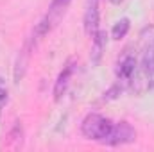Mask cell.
Listing matches in <instances>:
<instances>
[{
	"instance_id": "11",
	"label": "cell",
	"mask_w": 154,
	"mask_h": 152,
	"mask_svg": "<svg viewBox=\"0 0 154 152\" xmlns=\"http://www.w3.org/2000/svg\"><path fill=\"white\" fill-rule=\"evenodd\" d=\"M120 93H122V86H118V84H116V86H113L109 91H106V93H104V100H111V99H116Z\"/></svg>"
},
{
	"instance_id": "1",
	"label": "cell",
	"mask_w": 154,
	"mask_h": 152,
	"mask_svg": "<svg viewBox=\"0 0 154 152\" xmlns=\"http://www.w3.org/2000/svg\"><path fill=\"white\" fill-rule=\"evenodd\" d=\"M111 129H113V122L99 113L86 114L81 123V132L84 138L93 140V141H102V143L109 136Z\"/></svg>"
},
{
	"instance_id": "4",
	"label": "cell",
	"mask_w": 154,
	"mask_h": 152,
	"mask_svg": "<svg viewBox=\"0 0 154 152\" xmlns=\"http://www.w3.org/2000/svg\"><path fill=\"white\" fill-rule=\"evenodd\" d=\"M32 50H34V38L27 39L25 45L20 48V52L16 56L14 68H13V79H14V82H20L25 77V72H27V66H29V59H31Z\"/></svg>"
},
{
	"instance_id": "3",
	"label": "cell",
	"mask_w": 154,
	"mask_h": 152,
	"mask_svg": "<svg viewBox=\"0 0 154 152\" xmlns=\"http://www.w3.org/2000/svg\"><path fill=\"white\" fill-rule=\"evenodd\" d=\"M134 140H136V131L133 129V125L129 122H118V123H113V129L109 136L104 140V143L111 147H118V145L133 143Z\"/></svg>"
},
{
	"instance_id": "5",
	"label": "cell",
	"mask_w": 154,
	"mask_h": 152,
	"mask_svg": "<svg viewBox=\"0 0 154 152\" xmlns=\"http://www.w3.org/2000/svg\"><path fill=\"white\" fill-rule=\"evenodd\" d=\"M82 23H84V32L90 38H93L99 31V0H86Z\"/></svg>"
},
{
	"instance_id": "9",
	"label": "cell",
	"mask_w": 154,
	"mask_h": 152,
	"mask_svg": "<svg viewBox=\"0 0 154 152\" xmlns=\"http://www.w3.org/2000/svg\"><path fill=\"white\" fill-rule=\"evenodd\" d=\"M134 72H136V57H134V56H125V57L120 61L118 70H116L118 79H122V81H129L131 77L134 75Z\"/></svg>"
},
{
	"instance_id": "10",
	"label": "cell",
	"mask_w": 154,
	"mask_h": 152,
	"mask_svg": "<svg viewBox=\"0 0 154 152\" xmlns=\"http://www.w3.org/2000/svg\"><path fill=\"white\" fill-rule=\"evenodd\" d=\"M129 29H131V22H129V18H120L115 25H113V29H111V38L116 39V41L122 39V38H125L127 32H129Z\"/></svg>"
},
{
	"instance_id": "12",
	"label": "cell",
	"mask_w": 154,
	"mask_h": 152,
	"mask_svg": "<svg viewBox=\"0 0 154 152\" xmlns=\"http://www.w3.org/2000/svg\"><path fill=\"white\" fill-rule=\"evenodd\" d=\"M109 2H111V4H122L124 0H109Z\"/></svg>"
},
{
	"instance_id": "2",
	"label": "cell",
	"mask_w": 154,
	"mask_h": 152,
	"mask_svg": "<svg viewBox=\"0 0 154 152\" xmlns=\"http://www.w3.org/2000/svg\"><path fill=\"white\" fill-rule=\"evenodd\" d=\"M70 2L72 0H52L50 5H48V13L36 23V27L32 31V36H36V39H39V38H43L45 34H48L56 27V23L63 18V14L66 13Z\"/></svg>"
},
{
	"instance_id": "6",
	"label": "cell",
	"mask_w": 154,
	"mask_h": 152,
	"mask_svg": "<svg viewBox=\"0 0 154 152\" xmlns=\"http://www.w3.org/2000/svg\"><path fill=\"white\" fill-rule=\"evenodd\" d=\"M74 70H75V65L72 61L66 63V66L61 70V74L57 75V81L54 84V100H61V97L65 95L68 84H70V79L74 75Z\"/></svg>"
},
{
	"instance_id": "8",
	"label": "cell",
	"mask_w": 154,
	"mask_h": 152,
	"mask_svg": "<svg viewBox=\"0 0 154 152\" xmlns=\"http://www.w3.org/2000/svg\"><path fill=\"white\" fill-rule=\"evenodd\" d=\"M108 36H106V32L104 31H97V34L91 38V54H90V59H91V65L93 66H97L99 63H100V59H102V54H104V50H106V41H108Z\"/></svg>"
},
{
	"instance_id": "7",
	"label": "cell",
	"mask_w": 154,
	"mask_h": 152,
	"mask_svg": "<svg viewBox=\"0 0 154 152\" xmlns=\"http://www.w3.org/2000/svg\"><path fill=\"white\" fill-rule=\"evenodd\" d=\"M142 72L145 79L151 82L154 81V36L145 45L143 48V56H142Z\"/></svg>"
}]
</instances>
